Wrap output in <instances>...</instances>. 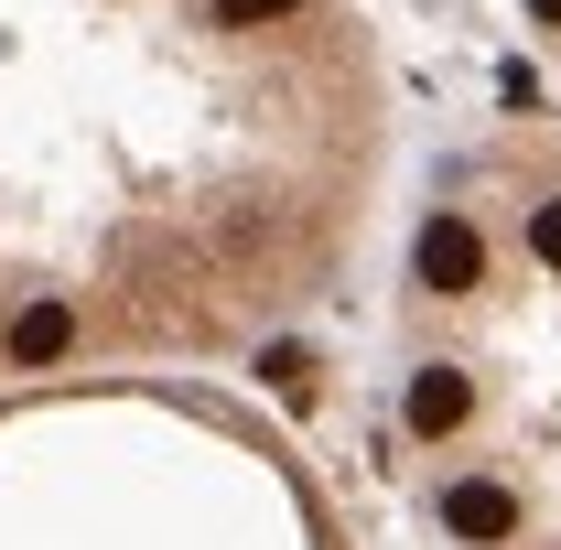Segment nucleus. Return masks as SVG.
<instances>
[{
	"label": "nucleus",
	"mask_w": 561,
	"mask_h": 550,
	"mask_svg": "<svg viewBox=\"0 0 561 550\" xmlns=\"http://www.w3.org/2000/svg\"><path fill=\"white\" fill-rule=\"evenodd\" d=\"M356 0H0V367L238 356L367 238Z\"/></svg>",
	"instance_id": "1"
},
{
	"label": "nucleus",
	"mask_w": 561,
	"mask_h": 550,
	"mask_svg": "<svg viewBox=\"0 0 561 550\" xmlns=\"http://www.w3.org/2000/svg\"><path fill=\"white\" fill-rule=\"evenodd\" d=\"M400 454L443 550H561V130H486L421 184Z\"/></svg>",
	"instance_id": "2"
},
{
	"label": "nucleus",
	"mask_w": 561,
	"mask_h": 550,
	"mask_svg": "<svg viewBox=\"0 0 561 550\" xmlns=\"http://www.w3.org/2000/svg\"><path fill=\"white\" fill-rule=\"evenodd\" d=\"M518 11H529V33L551 44V66H561V0H518Z\"/></svg>",
	"instance_id": "3"
}]
</instances>
